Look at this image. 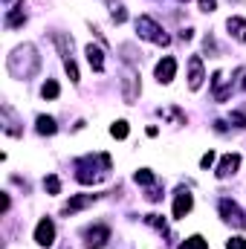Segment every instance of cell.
Instances as JSON below:
<instances>
[{"instance_id":"cell-1","label":"cell","mask_w":246,"mask_h":249,"mask_svg":"<svg viewBox=\"0 0 246 249\" xmlns=\"http://www.w3.org/2000/svg\"><path fill=\"white\" fill-rule=\"evenodd\" d=\"M6 70L12 72V78H20V81L35 78L38 70H41V55H38V50H35L32 44H20V47H15L12 55L6 58Z\"/></svg>"},{"instance_id":"cell-2","label":"cell","mask_w":246,"mask_h":249,"mask_svg":"<svg viewBox=\"0 0 246 249\" xmlns=\"http://www.w3.org/2000/svg\"><path fill=\"white\" fill-rule=\"evenodd\" d=\"M75 180L81 183V186H96V183H102L105 177H107V171L113 168V160L107 157V154H99V157H81V160H75Z\"/></svg>"},{"instance_id":"cell-3","label":"cell","mask_w":246,"mask_h":249,"mask_svg":"<svg viewBox=\"0 0 246 249\" xmlns=\"http://www.w3.org/2000/svg\"><path fill=\"white\" fill-rule=\"evenodd\" d=\"M136 32H139V38L154 41V44H159V47H168V44H171V38L162 32V26H159L154 18H148V15L136 18Z\"/></svg>"},{"instance_id":"cell-4","label":"cell","mask_w":246,"mask_h":249,"mask_svg":"<svg viewBox=\"0 0 246 249\" xmlns=\"http://www.w3.org/2000/svg\"><path fill=\"white\" fill-rule=\"evenodd\" d=\"M119 84H122V99L127 105H133L136 99H139V90H142V84H139V72H136V67H130V64H124L122 72H119Z\"/></svg>"},{"instance_id":"cell-5","label":"cell","mask_w":246,"mask_h":249,"mask_svg":"<svg viewBox=\"0 0 246 249\" xmlns=\"http://www.w3.org/2000/svg\"><path fill=\"white\" fill-rule=\"evenodd\" d=\"M217 209H220V217L229 223V226H235V229H244L246 226V214L244 209L235 203V200H229V197H220V203H217Z\"/></svg>"},{"instance_id":"cell-6","label":"cell","mask_w":246,"mask_h":249,"mask_svg":"<svg viewBox=\"0 0 246 249\" xmlns=\"http://www.w3.org/2000/svg\"><path fill=\"white\" fill-rule=\"evenodd\" d=\"M107 241H110V229L105 223H96V226L84 229V244H87V249H102Z\"/></svg>"},{"instance_id":"cell-7","label":"cell","mask_w":246,"mask_h":249,"mask_svg":"<svg viewBox=\"0 0 246 249\" xmlns=\"http://www.w3.org/2000/svg\"><path fill=\"white\" fill-rule=\"evenodd\" d=\"M35 244L38 247H53L55 244V223L50 217H41L35 226Z\"/></svg>"},{"instance_id":"cell-8","label":"cell","mask_w":246,"mask_h":249,"mask_svg":"<svg viewBox=\"0 0 246 249\" xmlns=\"http://www.w3.org/2000/svg\"><path fill=\"white\" fill-rule=\"evenodd\" d=\"M191 206H194L191 191H188V188H177V191H174V217H177V220H183L185 214L191 212Z\"/></svg>"},{"instance_id":"cell-9","label":"cell","mask_w":246,"mask_h":249,"mask_svg":"<svg viewBox=\"0 0 246 249\" xmlns=\"http://www.w3.org/2000/svg\"><path fill=\"white\" fill-rule=\"evenodd\" d=\"M203 78H206V72H203V58H200V55H191V58H188V87H191V90H200V87H203Z\"/></svg>"},{"instance_id":"cell-10","label":"cell","mask_w":246,"mask_h":249,"mask_svg":"<svg viewBox=\"0 0 246 249\" xmlns=\"http://www.w3.org/2000/svg\"><path fill=\"white\" fill-rule=\"evenodd\" d=\"M238 168H241V154H226L223 160H220V165H217V180H226V177H232V174H238Z\"/></svg>"},{"instance_id":"cell-11","label":"cell","mask_w":246,"mask_h":249,"mask_svg":"<svg viewBox=\"0 0 246 249\" xmlns=\"http://www.w3.org/2000/svg\"><path fill=\"white\" fill-rule=\"evenodd\" d=\"M154 72H157V81H159V84H171V81H174V75H177V61H174L171 55H165L162 61L157 64V70H154Z\"/></svg>"},{"instance_id":"cell-12","label":"cell","mask_w":246,"mask_h":249,"mask_svg":"<svg viewBox=\"0 0 246 249\" xmlns=\"http://www.w3.org/2000/svg\"><path fill=\"white\" fill-rule=\"evenodd\" d=\"M0 119H3V130H6L9 136H20V133H23V130L18 127L20 122H18V116H15V110H12L9 105H3V107H0Z\"/></svg>"},{"instance_id":"cell-13","label":"cell","mask_w":246,"mask_h":249,"mask_svg":"<svg viewBox=\"0 0 246 249\" xmlns=\"http://www.w3.org/2000/svg\"><path fill=\"white\" fill-rule=\"evenodd\" d=\"M99 200V194H78V197H72L67 206H64L61 212L64 214H75V212H81V209H87V206H93Z\"/></svg>"},{"instance_id":"cell-14","label":"cell","mask_w":246,"mask_h":249,"mask_svg":"<svg viewBox=\"0 0 246 249\" xmlns=\"http://www.w3.org/2000/svg\"><path fill=\"white\" fill-rule=\"evenodd\" d=\"M211 87H214V99H217V102H226V99L232 96V84H226V75H223L220 70L211 75Z\"/></svg>"},{"instance_id":"cell-15","label":"cell","mask_w":246,"mask_h":249,"mask_svg":"<svg viewBox=\"0 0 246 249\" xmlns=\"http://www.w3.org/2000/svg\"><path fill=\"white\" fill-rule=\"evenodd\" d=\"M226 29H229V35H232L235 41L246 44V20L244 18H229V20H226Z\"/></svg>"},{"instance_id":"cell-16","label":"cell","mask_w":246,"mask_h":249,"mask_svg":"<svg viewBox=\"0 0 246 249\" xmlns=\"http://www.w3.org/2000/svg\"><path fill=\"white\" fill-rule=\"evenodd\" d=\"M53 44L58 47V55H61L64 61L72 55V38H70V35H64V32H53Z\"/></svg>"},{"instance_id":"cell-17","label":"cell","mask_w":246,"mask_h":249,"mask_svg":"<svg viewBox=\"0 0 246 249\" xmlns=\"http://www.w3.org/2000/svg\"><path fill=\"white\" fill-rule=\"evenodd\" d=\"M87 61H90V67L96 70V72H105V53L99 50V47H87Z\"/></svg>"},{"instance_id":"cell-18","label":"cell","mask_w":246,"mask_h":249,"mask_svg":"<svg viewBox=\"0 0 246 249\" xmlns=\"http://www.w3.org/2000/svg\"><path fill=\"white\" fill-rule=\"evenodd\" d=\"M35 130H38L41 136H53V133L58 130V124H55L53 116H38V119H35Z\"/></svg>"},{"instance_id":"cell-19","label":"cell","mask_w":246,"mask_h":249,"mask_svg":"<svg viewBox=\"0 0 246 249\" xmlns=\"http://www.w3.org/2000/svg\"><path fill=\"white\" fill-rule=\"evenodd\" d=\"M58 93H61V87H58V81H53V78H47V81H44V87H41V96H44V99H58Z\"/></svg>"},{"instance_id":"cell-20","label":"cell","mask_w":246,"mask_h":249,"mask_svg":"<svg viewBox=\"0 0 246 249\" xmlns=\"http://www.w3.org/2000/svg\"><path fill=\"white\" fill-rule=\"evenodd\" d=\"M133 180H136V186H154V171L151 168H139L133 174Z\"/></svg>"},{"instance_id":"cell-21","label":"cell","mask_w":246,"mask_h":249,"mask_svg":"<svg viewBox=\"0 0 246 249\" xmlns=\"http://www.w3.org/2000/svg\"><path fill=\"white\" fill-rule=\"evenodd\" d=\"M180 249H209V244H206V238L191 235V238H185L183 244H180Z\"/></svg>"},{"instance_id":"cell-22","label":"cell","mask_w":246,"mask_h":249,"mask_svg":"<svg viewBox=\"0 0 246 249\" xmlns=\"http://www.w3.org/2000/svg\"><path fill=\"white\" fill-rule=\"evenodd\" d=\"M110 18H113L116 23H124V20H127V12H124V6H122V3L110 0Z\"/></svg>"},{"instance_id":"cell-23","label":"cell","mask_w":246,"mask_h":249,"mask_svg":"<svg viewBox=\"0 0 246 249\" xmlns=\"http://www.w3.org/2000/svg\"><path fill=\"white\" fill-rule=\"evenodd\" d=\"M23 23H26V15H23V12H9V15H6V26H9V29L23 26Z\"/></svg>"},{"instance_id":"cell-24","label":"cell","mask_w":246,"mask_h":249,"mask_svg":"<svg viewBox=\"0 0 246 249\" xmlns=\"http://www.w3.org/2000/svg\"><path fill=\"white\" fill-rule=\"evenodd\" d=\"M110 136H113V139H124V136H127V122H124V119L113 122L110 124Z\"/></svg>"},{"instance_id":"cell-25","label":"cell","mask_w":246,"mask_h":249,"mask_svg":"<svg viewBox=\"0 0 246 249\" xmlns=\"http://www.w3.org/2000/svg\"><path fill=\"white\" fill-rule=\"evenodd\" d=\"M159 116H162V119H177L180 124H185V113H183V110H177V107H168V110H159Z\"/></svg>"},{"instance_id":"cell-26","label":"cell","mask_w":246,"mask_h":249,"mask_svg":"<svg viewBox=\"0 0 246 249\" xmlns=\"http://www.w3.org/2000/svg\"><path fill=\"white\" fill-rule=\"evenodd\" d=\"M44 188H47L50 194H58V191H61V180H58L55 174H50V177H44Z\"/></svg>"},{"instance_id":"cell-27","label":"cell","mask_w":246,"mask_h":249,"mask_svg":"<svg viewBox=\"0 0 246 249\" xmlns=\"http://www.w3.org/2000/svg\"><path fill=\"white\" fill-rule=\"evenodd\" d=\"M145 220H148V223H151V226H154V229H159V232H162V235H168V226H165V220H162V217H159V214H148V217H145Z\"/></svg>"},{"instance_id":"cell-28","label":"cell","mask_w":246,"mask_h":249,"mask_svg":"<svg viewBox=\"0 0 246 249\" xmlns=\"http://www.w3.org/2000/svg\"><path fill=\"white\" fill-rule=\"evenodd\" d=\"M64 70H67L70 81H78V67H75V61H72V58H67V61H64Z\"/></svg>"},{"instance_id":"cell-29","label":"cell","mask_w":246,"mask_h":249,"mask_svg":"<svg viewBox=\"0 0 246 249\" xmlns=\"http://www.w3.org/2000/svg\"><path fill=\"white\" fill-rule=\"evenodd\" d=\"M203 47H206V53H209V58H214V55H217V44H214V38H211V35H206V41H203Z\"/></svg>"},{"instance_id":"cell-30","label":"cell","mask_w":246,"mask_h":249,"mask_svg":"<svg viewBox=\"0 0 246 249\" xmlns=\"http://www.w3.org/2000/svg\"><path fill=\"white\" fill-rule=\"evenodd\" d=\"M214 160H217V157H214V151L203 154V160H200V168H211V165H214Z\"/></svg>"},{"instance_id":"cell-31","label":"cell","mask_w":246,"mask_h":249,"mask_svg":"<svg viewBox=\"0 0 246 249\" xmlns=\"http://www.w3.org/2000/svg\"><path fill=\"white\" fill-rule=\"evenodd\" d=\"M229 122L235 124V127H246V116H244V113H232V116H229Z\"/></svg>"},{"instance_id":"cell-32","label":"cell","mask_w":246,"mask_h":249,"mask_svg":"<svg viewBox=\"0 0 246 249\" xmlns=\"http://www.w3.org/2000/svg\"><path fill=\"white\" fill-rule=\"evenodd\" d=\"M226 249H246V238H232L226 244Z\"/></svg>"},{"instance_id":"cell-33","label":"cell","mask_w":246,"mask_h":249,"mask_svg":"<svg viewBox=\"0 0 246 249\" xmlns=\"http://www.w3.org/2000/svg\"><path fill=\"white\" fill-rule=\"evenodd\" d=\"M197 3H200L203 12H214V9H217V0H197Z\"/></svg>"},{"instance_id":"cell-34","label":"cell","mask_w":246,"mask_h":249,"mask_svg":"<svg viewBox=\"0 0 246 249\" xmlns=\"http://www.w3.org/2000/svg\"><path fill=\"white\" fill-rule=\"evenodd\" d=\"M235 78H238V87H241V90H246V70H244V67L235 72Z\"/></svg>"},{"instance_id":"cell-35","label":"cell","mask_w":246,"mask_h":249,"mask_svg":"<svg viewBox=\"0 0 246 249\" xmlns=\"http://www.w3.org/2000/svg\"><path fill=\"white\" fill-rule=\"evenodd\" d=\"M148 200H151V203L162 200V191H159V188H148Z\"/></svg>"},{"instance_id":"cell-36","label":"cell","mask_w":246,"mask_h":249,"mask_svg":"<svg viewBox=\"0 0 246 249\" xmlns=\"http://www.w3.org/2000/svg\"><path fill=\"white\" fill-rule=\"evenodd\" d=\"M180 3H188V0H180Z\"/></svg>"}]
</instances>
